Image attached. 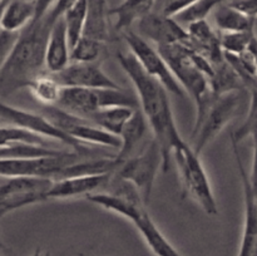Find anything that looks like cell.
<instances>
[{
  "label": "cell",
  "mask_w": 257,
  "mask_h": 256,
  "mask_svg": "<svg viewBox=\"0 0 257 256\" xmlns=\"http://www.w3.org/2000/svg\"><path fill=\"white\" fill-rule=\"evenodd\" d=\"M79 256H88V255H84V253H80Z\"/></svg>",
  "instance_id": "obj_45"
},
{
  "label": "cell",
  "mask_w": 257,
  "mask_h": 256,
  "mask_svg": "<svg viewBox=\"0 0 257 256\" xmlns=\"http://www.w3.org/2000/svg\"><path fill=\"white\" fill-rule=\"evenodd\" d=\"M0 256H2V255H0Z\"/></svg>",
  "instance_id": "obj_46"
},
{
  "label": "cell",
  "mask_w": 257,
  "mask_h": 256,
  "mask_svg": "<svg viewBox=\"0 0 257 256\" xmlns=\"http://www.w3.org/2000/svg\"><path fill=\"white\" fill-rule=\"evenodd\" d=\"M0 118L9 124L29 131L40 137H44L50 141H58V142L72 148L74 152L82 153V155L89 153L87 146L77 142L68 135H65L63 131L52 124L42 113L38 114V113L29 112V110L22 109V108L13 107L0 99Z\"/></svg>",
  "instance_id": "obj_11"
},
{
  "label": "cell",
  "mask_w": 257,
  "mask_h": 256,
  "mask_svg": "<svg viewBox=\"0 0 257 256\" xmlns=\"http://www.w3.org/2000/svg\"><path fill=\"white\" fill-rule=\"evenodd\" d=\"M228 4L246 17L257 20V0H231Z\"/></svg>",
  "instance_id": "obj_38"
},
{
  "label": "cell",
  "mask_w": 257,
  "mask_h": 256,
  "mask_svg": "<svg viewBox=\"0 0 257 256\" xmlns=\"http://www.w3.org/2000/svg\"><path fill=\"white\" fill-rule=\"evenodd\" d=\"M133 225L140 231L141 236L155 256H183L157 227L147 210L143 211L142 215L133 222Z\"/></svg>",
  "instance_id": "obj_20"
},
{
  "label": "cell",
  "mask_w": 257,
  "mask_h": 256,
  "mask_svg": "<svg viewBox=\"0 0 257 256\" xmlns=\"http://www.w3.org/2000/svg\"><path fill=\"white\" fill-rule=\"evenodd\" d=\"M147 128L148 122L145 115H143L142 110L140 109V107L136 108L133 114L131 115V118L125 122L122 131H120V147L115 158L119 161H124L130 158L133 151L137 148V146L140 145L141 141L145 137Z\"/></svg>",
  "instance_id": "obj_21"
},
{
  "label": "cell",
  "mask_w": 257,
  "mask_h": 256,
  "mask_svg": "<svg viewBox=\"0 0 257 256\" xmlns=\"http://www.w3.org/2000/svg\"><path fill=\"white\" fill-rule=\"evenodd\" d=\"M253 34H255V32L222 33L220 35V44L223 53H228V54H242V53H245Z\"/></svg>",
  "instance_id": "obj_33"
},
{
  "label": "cell",
  "mask_w": 257,
  "mask_h": 256,
  "mask_svg": "<svg viewBox=\"0 0 257 256\" xmlns=\"http://www.w3.org/2000/svg\"><path fill=\"white\" fill-rule=\"evenodd\" d=\"M35 2V17L33 22H38V20L43 19L50 8L53 7L55 0H34Z\"/></svg>",
  "instance_id": "obj_40"
},
{
  "label": "cell",
  "mask_w": 257,
  "mask_h": 256,
  "mask_svg": "<svg viewBox=\"0 0 257 256\" xmlns=\"http://www.w3.org/2000/svg\"><path fill=\"white\" fill-rule=\"evenodd\" d=\"M135 109L136 108L131 107L102 108V109L95 110V112L90 113V114L85 115L83 118L89 120L90 123H93L97 127L119 137L123 125L130 119Z\"/></svg>",
  "instance_id": "obj_24"
},
{
  "label": "cell",
  "mask_w": 257,
  "mask_h": 256,
  "mask_svg": "<svg viewBox=\"0 0 257 256\" xmlns=\"http://www.w3.org/2000/svg\"><path fill=\"white\" fill-rule=\"evenodd\" d=\"M57 105L68 112L85 117L100 109L99 93L98 89L89 88H63Z\"/></svg>",
  "instance_id": "obj_19"
},
{
  "label": "cell",
  "mask_w": 257,
  "mask_h": 256,
  "mask_svg": "<svg viewBox=\"0 0 257 256\" xmlns=\"http://www.w3.org/2000/svg\"><path fill=\"white\" fill-rule=\"evenodd\" d=\"M172 156L177 163L185 192L191 196L206 213L217 215L218 206L215 193L200 156L182 137L178 138L173 145Z\"/></svg>",
  "instance_id": "obj_4"
},
{
  "label": "cell",
  "mask_w": 257,
  "mask_h": 256,
  "mask_svg": "<svg viewBox=\"0 0 257 256\" xmlns=\"http://www.w3.org/2000/svg\"><path fill=\"white\" fill-rule=\"evenodd\" d=\"M157 0H123L118 7L109 10V15L117 18L115 29L127 30L133 23L152 12Z\"/></svg>",
  "instance_id": "obj_26"
},
{
  "label": "cell",
  "mask_w": 257,
  "mask_h": 256,
  "mask_svg": "<svg viewBox=\"0 0 257 256\" xmlns=\"http://www.w3.org/2000/svg\"><path fill=\"white\" fill-rule=\"evenodd\" d=\"M84 155L62 151L54 156L37 158H0V177L13 178L22 176H38L55 180L58 173L67 166L82 160Z\"/></svg>",
  "instance_id": "obj_10"
},
{
  "label": "cell",
  "mask_w": 257,
  "mask_h": 256,
  "mask_svg": "<svg viewBox=\"0 0 257 256\" xmlns=\"http://www.w3.org/2000/svg\"><path fill=\"white\" fill-rule=\"evenodd\" d=\"M213 18L215 24L218 30L222 33H233V32H255L256 20L246 17L242 13L236 10L230 4L218 5L213 10Z\"/></svg>",
  "instance_id": "obj_25"
},
{
  "label": "cell",
  "mask_w": 257,
  "mask_h": 256,
  "mask_svg": "<svg viewBox=\"0 0 257 256\" xmlns=\"http://www.w3.org/2000/svg\"><path fill=\"white\" fill-rule=\"evenodd\" d=\"M160 167H162V156L157 142L152 140L140 155L122 161L113 175L135 186L143 205L147 206Z\"/></svg>",
  "instance_id": "obj_6"
},
{
  "label": "cell",
  "mask_w": 257,
  "mask_h": 256,
  "mask_svg": "<svg viewBox=\"0 0 257 256\" xmlns=\"http://www.w3.org/2000/svg\"><path fill=\"white\" fill-rule=\"evenodd\" d=\"M53 24L45 18L30 22L0 69V95H9L28 85L45 72V47Z\"/></svg>",
  "instance_id": "obj_2"
},
{
  "label": "cell",
  "mask_w": 257,
  "mask_h": 256,
  "mask_svg": "<svg viewBox=\"0 0 257 256\" xmlns=\"http://www.w3.org/2000/svg\"><path fill=\"white\" fill-rule=\"evenodd\" d=\"M77 2L78 0H55L53 7L50 8V10L45 14L44 18L50 23V24H54L59 18L63 17V14H64L69 8L73 7Z\"/></svg>",
  "instance_id": "obj_36"
},
{
  "label": "cell",
  "mask_w": 257,
  "mask_h": 256,
  "mask_svg": "<svg viewBox=\"0 0 257 256\" xmlns=\"http://www.w3.org/2000/svg\"><path fill=\"white\" fill-rule=\"evenodd\" d=\"M70 63V47L63 18L53 24L45 47V72L58 73Z\"/></svg>",
  "instance_id": "obj_17"
},
{
  "label": "cell",
  "mask_w": 257,
  "mask_h": 256,
  "mask_svg": "<svg viewBox=\"0 0 257 256\" xmlns=\"http://www.w3.org/2000/svg\"><path fill=\"white\" fill-rule=\"evenodd\" d=\"M113 173L93 176H77V177L62 178L53 181L47 193L48 200H64V198L87 196L88 193L97 192L99 188H104L109 182Z\"/></svg>",
  "instance_id": "obj_16"
},
{
  "label": "cell",
  "mask_w": 257,
  "mask_h": 256,
  "mask_svg": "<svg viewBox=\"0 0 257 256\" xmlns=\"http://www.w3.org/2000/svg\"><path fill=\"white\" fill-rule=\"evenodd\" d=\"M88 13L83 37L107 43L109 39V10L107 0H87Z\"/></svg>",
  "instance_id": "obj_22"
},
{
  "label": "cell",
  "mask_w": 257,
  "mask_h": 256,
  "mask_svg": "<svg viewBox=\"0 0 257 256\" xmlns=\"http://www.w3.org/2000/svg\"><path fill=\"white\" fill-rule=\"evenodd\" d=\"M50 74L63 88H122L102 69L99 62H70L63 70Z\"/></svg>",
  "instance_id": "obj_13"
},
{
  "label": "cell",
  "mask_w": 257,
  "mask_h": 256,
  "mask_svg": "<svg viewBox=\"0 0 257 256\" xmlns=\"http://www.w3.org/2000/svg\"><path fill=\"white\" fill-rule=\"evenodd\" d=\"M88 3L87 0H78L73 7H70L67 12L63 14V20L67 30L68 43H69L70 50L77 44L83 37L87 22Z\"/></svg>",
  "instance_id": "obj_28"
},
{
  "label": "cell",
  "mask_w": 257,
  "mask_h": 256,
  "mask_svg": "<svg viewBox=\"0 0 257 256\" xmlns=\"http://www.w3.org/2000/svg\"><path fill=\"white\" fill-rule=\"evenodd\" d=\"M42 114L52 124L82 145H95L119 150L120 140L118 136L97 127L80 115L68 112L58 105H44Z\"/></svg>",
  "instance_id": "obj_7"
},
{
  "label": "cell",
  "mask_w": 257,
  "mask_h": 256,
  "mask_svg": "<svg viewBox=\"0 0 257 256\" xmlns=\"http://www.w3.org/2000/svg\"><path fill=\"white\" fill-rule=\"evenodd\" d=\"M157 50L167 63L185 93H187L196 104V118L200 119L215 98L211 92L208 78L201 72L192 59V50L187 45L176 43V44L160 45Z\"/></svg>",
  "instance_id": "obj_3"
},
{
  "label": "cell",
  "mask_w": 257,
  "mask_h": 256,
  "mask_svg": "<svg viewBox=\"0 0 257 256\" xmlns=\"http://www.w3.org/2000/svg\"><path fill=\"white\" fill-rule=\"evenodd\" d=\"M187 47L203 55L212 65L218 64L225 59L220 44V35L213 30L207 19L195 20L187 24Z\"/></svg>",
  "instance_id": "obj_15"
},
{
  "label": "cell",
  "mask_w": 257,
  "mask_h": 256,
  "mask_svg": "<svg viewBox=\"0 0 257 256\" xmlns=\"http://www.w3.org/2000/svg\"><path fill=\"white\" fill-rule=\"evenodd\" d=\"M123 38L130 47V53L137 59V62L147 74L158 80L168 93H172L180 98L186 97L185 90L173 77L172 72L157 48L152 47L147 39L131 29L123 32Z\"/></svg>",
  "instance_id": "obj_9"
},
{
  "label": "cell",
  "mask_w": 257,
  "mask_h": 256,
  "mask_svg": "<svg viewBox=\"0 0 257 256\" xmlns=\"http://www.w3.org/2000/svg\"><path fill=\"white\" fill-rule=\"evenodd\" d=\"M20 32H9V30H0V69L7 62L8 57L12 53Z\"/></svg>",
  "instance_id": "obj_35"
},
{
  "label": "cell",
  "mask_w": 257,
  "mask_h": 256,
  "mask_svg": "<svg viewBox=\"0 0 257 256\" xmlns=\"http://www.w3.org/2000/svg\"><path fill=\"white\" fill-rule=\"evenodd\" d=\"M213 74L208 79L211 92L215 95H222L231 92H241L243 89V83L236 74L230 64L225 59L218 64L212 65Z\"/></svg>",
  "instance_id": "obj_27"
},
{
  "label": "cell",
  "mask_w": 257,
  "mask_h": 256,
  "mask_svg": "<svg viewBox=\"0 0 257 256\" xmlns=\"http://www.w3.org/2000/svg\"><path fill=\"white\" fill-rule=\"evenodd\" d=\"M233 156L237 165L238 175L242 183L243 203H245V215H243V231L241 237L240 248L237 256H257V196L253 192L248 178L247 171L245 170L240 152L238 143L231 138Z\"/></svg>",
  "instance_id": "obj_12"
},
{
  "label": "cell",
  "mask_w": 257,
  "mask_h": 256,
  "mask_svg": "<svg viewBox=\"0 0 257 256\" xmlns=\"http://www.w3.org/2000/svg\"><path fill=\"white\" fill-rule=\"evenodd\" d=\"M53 181L38 176L8 178L0 185V217L19 208L48 201L47 193Z\"/></svg>",
  "instance_id": "obj_8"
},
{
  "label": "cell",
  "mask_w": 257,
  "mask_h": 256,
  "mask_svg": "<svg viewBox=\"0 0 257 256\" xmlns=\"http://www.w3.org/2000/svg\"><path fill=\"white\" fill-rule=\"evenodd\" d=\"M107 43L82 37L70 50V62H98L105 52Z\"/></svg>",
  "instance_id": "obj_31"
},
{
  "label": "cell",
  "mask_w": 257,
  "mask_h": 256,
  "mask_svg": "<svg viewBox=\"0 0 257 256\" xmlns=\"http://www.w3.org/2000/svg\"><path fill=\"white\" fill-rule=\"evenodd\" d=\"M87 201L94 203V205L100 206L104 210L114 212L122 217L127 218L131 222H135L138 217L146 210V206L143 202L137 198L128 197V196L119 195V193L109 192V191H97V192L88 193L85 196Z\"/></svg>",
  "instance_id": "obj_18"
},
{
  "label": "cell",
  "mask_w": 257,
  "mask_h": 256,
  "mask_svg": "<svg viewBox=\"0 0 257 256\" xmlns=\"http://www.w3.org/2000/svg\"><path fill=\"white\" fill-rule=\"evenodd\" d=\"M5 247H7V246H5L4 241H3L2 236H0V250H5Z\"/></svg>",
  "instance_id": "obj_44"
},
{
  "label": "cell",
  "mask_w": 257,
  "mask_h": 256,
  "mask_svg": "<svg viewBox=\"0 0 257 256\" xmlns=\"http://www.w3.org/2000/svg\"><path fill=\"white\" fill-rule=\"evenodd\" d=\"M252 140H253V157H252V170H251V173L248 175V178H250L251 186H252L253 192L256 193L257 196V132L252 133Z\"/></svg>",
  "instance_id": "obj_39"
},
{
  "label": "cell",
  "mask_w": 257,
  "mask_h": 256,
  "mask_svg": "<svg viewBox=\"0 0 257 256\" xmlns=\"http://www.w3.org/2000/svg\"><path fill=\"white\" fill-rule=\"evenodd\" d=\"M32 256H50V252L49 251H45V250H43V248L38 247L37 250L32 253Z\"/></svg>",
  "instance_id": "obj_43"
},
{
  "label": "cell",
  "mask_w": 257,
  "mask_h": 256,
  "mask_svg": "<svg viewBox=\"0 0 257 256\" xmlns=\"http://www.w3.org/2000/svg\"><path fill=\"white\" fill-rule=\"evenodd\" d=\"M117 59L125 74L136 88L138 94V105L147 119L153 132V140L157 142L162 156V170H170L172 147L181 137L173 117L168 92L158 80L143 70L140 63L131 53L119 52Z\"/></svg>",
  "instance_id": "obj_1"
},
{
  "label": "cell",
  "mask_w": 257,
  "mask_h": 256,
  "mask_svg": "<svg viewBox=\"0 0 257 256\" xmlns=\"http://www.w3.org/2000/svg\"><path fill=\"white\" fill-rule=\"evenodd\" d=\"M29 90L37 100L44 105H57L63 87L53 78L50 73L44 72L38 75L29 85Z\"/></svg>",
  "instance_id": "obj_30"
},
{
  "label": "cell",
  "mask_w": 257,
  "mask_h": 256,
  "mask_svg": "<svg viewBox=\"0 0 257 256\" xmlns=\"http://www.w3.org/2000/svg\"><path fill=\"white\" fill-rule=\"evenodd\" d=\"M247 52L252 55V58L255 59V62L257 64V37H256V34H253L252 38H251L250 44H248V47H247Z\"/></svg>",
  "instance_id": "obj_41"
},
{
  "label": "cell",
  "mask_w": 257,
  "mask_h": 256,
  "mask_svg": "<svg viewBox=\"0 0 257 256\" xmlns=\"http://www.w3.org/2000/svg\"><path fill=\"white\" fill-rule=\"evenodd\" d=\"M9 0H0V30H2V19H3V13H4L5 7H7Z\"/></svg>",
  "instance_id": "obj_42"
},
{
  "label": "cell",
  "mask_w": 257,
  "mask_h": 256,
  "mask_svg": "<svg viewBox=\"0 0 257 256\" xmlns=\"http://www.w3.org/2000/svg\"><path fill=\"white\" fill-rule=\"evenodd\" d=\"M140 35L145 39L160 45H168L181 43L188 44L187 30L172 17L165 15L162 12H151L137 22Z\"/></svg>",
  "instance_id": "obj_14"
},
{
  "label": "cell",
  "mask_w": 257,
  "mask_h": 256,
  "mask_svg": "<svg viewBox=\"0 0 257 256\" xmlns=\"http://www.w3.org/2000/svg\"><path fill=\"white\" fill-rule=\"evenodd\" d=\"M35 17L34 0H9L3 13L2 29L20 32Z\"/></svg>",
  "instance_id": "obj_23"
},
{
  "label": "cell",
  "mask_w": 257,
  "mask_h": 256,
  "mask_svg": "<svg viewBox=\"0 0 257 256\" xmlns=\"http://www.w3.org/2000/svg\"><path fill=\"white\" fill-rule=\"evenodd\" d=\"M255 132H257V92H252L251 93L250 108H248L246 120L236 132L231 133V138L235 142L240 143L247 136H251Z\"/></svg>",
  "instance_id": "obj_34"
},
{
  "label": "cell",
  "mask_w": 257,
  "mask_h": 256,
  "mask_svg": "<svg viewBox=\"0 0 257 256\" xmlns=\"http://www.w3.org/2000/svg\"><path fill=\"white\" fill-rule=\"evenodd\" d=\"M225 3V0H197L193 5H191L185 12L180 13L175 18L180 24H188L195 20L206 19L210 13H212L220 4Z\"/></svg>",
  "instance_id": "obj_32"
},
{
  "label": "cell",
  "mask_w": 257,
  "mask_h": 256,
  "mask_svg": "<svg viewBox=\"0 0 257 256\" xmlns=\"http://www.w3.org/2000/svg\"><path fill=\"white\" fill-rule=\"evenodd\" d=\"M17 145L40 146V147L54 148L50 140L29 132L27 130L17 127V125H0V148L10 147Z\"/></svg>",
  "instance_id": "obj_29"
},
{
  "label": "cell",
  "mask_w": 257,
  "mask_h": 256,
  "mask_svg": "<svg viewBox=\"0 0 257 256\" xmlns=\"http://www.w3.org/2000/svg\"><path fill=\"white\" fill-rule=\"evenodd\" d=\"M197 0H167L163 7L162 13L168 17H176L180 13L185 12L186 9L193 5Z\"/></svg>",
  "instance_id": "obj_37"
},
{
  "label": "cell",
  "mask_w": 257,
  "mask_h": 256,
  "mask_svg": "<svg viewBox=\"0 0 257 256\" xmlns=\"http://www.w3.org/2000/svg\"><path fill=\"white\" fill-rule=\"evenodd\" d=\"M241 104L240 92L216 95L205 114L195 122L192 130V150L201 156L206 147L222 132L233 119Z\"/></svg>",
  "instance_id": "obj_5"
}]
</instances>
